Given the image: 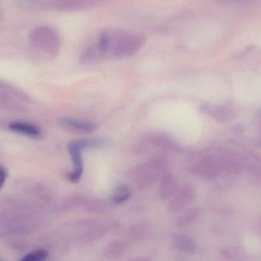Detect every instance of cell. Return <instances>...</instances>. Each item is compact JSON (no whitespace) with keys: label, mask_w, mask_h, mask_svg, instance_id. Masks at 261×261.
<instances>
[{"label":"cell","mask_w":261,"mask_h":261,"mask_svg":"<svg viewBox=\"0 0 261 261\" xmlns=\"http://www.w3.org/2000/svg\"><path fill=\"white\" fill-rule=\"evenodd\" d=\"M143 39L138 35L125 32H105L95 45L86 50L85 59L93 62L105 56L114 58L129 57L139 51Z\"/></svg>","instance_id":"1"},{"label":"cell","mask_w":261,"mask_h":261,"mask_svg":"<svg viewBox=\"0 0 261 261\" xmlns=\"http://www.w3.org/2000/svg\"><path fill=\"white\" fill-rule=\"evenodd\" d=\"M108 144V141L105 139H83L74 140L68 144V151L72 160L74 169L68 175V179L71 182H79L84 172L82 150L85 148L101 147Z\"/></svg>","instance_id":"2"},{"label":"cell","mask_w":261,"mask_h":261,"mask_svg":"<svg viewBox=\"0 0 261 261\" xmlns=\"http://www.w3.org/2000/svg\"><path fill=\"white\" fill-rule=\"evenodd\" d=\"M189 172L205 179L218 178L224 172L219 157L206 156L189 167Z\"/></svg>","instance_id":"3"},{"label":"cell","mask_w":261,"mask_h":261,"mask_svg":"<svg viewBox=\"0 0 261 261\" xmlns=\"http://www.w3.org/2000/svg\"><path fill=\"white\" fill-rule=\"evenodd\" d=\"M162 174L149 163L146 161L136 166L131 172V179L140 189H147L152 187Z\"/></svg>","instance_id":"4"},{"label":"cell","mask_w":261,"mask_h":261,"mask_svg":"<svg viewBox=\"0 0 261 261\" xmlns=\"http://www.w3.org/2000/svg\"><path fill=\"white\" fill-rule=\"evenodd\" d=\"M149 146H156L162 149L175 151V152H181L182 149L181 146L169 136L157 134H152L143 138L136 148V150L139 153L142 154Z\"/></svg>","instance_id":"5"},{"label":"cell","mask_w":261,"mask_h":261,"mask_svg":"<svg viewBox=\"0 0 261 261\" xmlns=\"http://www.w3.org/2000/svg\"><path fill=\"white\" fill-rule=\"evenodd\" d=\"M33 32L30 39L33 40V43L36 45V47H39L42 49L44 48L47 51H53V53L59 49V40L54 31H53L51 29L42 27V28L36 29Z\"/></svg>","instance_id":"6"},{"label":"cell","mask_w":261,"mask_h":261,"mask_svg":"<svg viewBox=\"0 0 261 261\" xmlns=\"http://www.w3.org/2000/svg\"><path fill=\"white\" fill-rule=\"evenodd\" d=\"M195 198V191L189 185L182 186L178 189L175 195L172 197L168 204V210L171 213H178L189 206Z\"/></svg>","instance_id":"7"},{"label":"cell","mask_w":261,"mask_h":261,"mask_svg":"<svg viewBox=\"0 0 261 261\" xmlns=\"http://www.w3.org/2000/svg\"><path fill=\"white\" fill-rule=\"evenodd\" d=\"M200 111L219 123H227L234 119L236 115L233 110L229 107L215 103H203L200 107Z\"/></svg>","instance_id":"8"},{"label":"cell","mask_w":261,"mask_h":261,"mask_svg":"<svg viewBox=\"0 0 261 261\" xmlns=\"http://www.w3.org/2000/svg\"><path fill=\"white\" fill-rule=\"evenodd\" d=\"M79 237L84 242H91L103 238L108 232V226L105 223L92 222L85 223L82 224Z\"/></svg>","instance_id":"9"},{"label":"cell","mask_w":261,"mask_h":261,"mask_svg":"<svg viewBox=\"0 0 261 261\" xmlns=\"http://www.w3.org/2000/svg\"><path fill=\"white\" fill-rule=\"evenodd\" d=\"M178 183L176 178L170 172H165L161 175L160 186H159V196L162 201L170 200L178 191Z\"/></svg>","instance_id":"10"},{"label":"cell","mask_w":261,"mask_h":261,"mask_svg":"<svg viewBox=\"0 0 261 261\" xmlns=\"http://www.w3.org/2000/svg\"><path fill=\"white\" fill-rule=\"evenodd\" d=\"M59 125L66 130L76 134H90L97 128V125L93 122L69 117L61 119Z\"/></svg>","instance_id":"11"},{"label":"cell","mask_w":261,"mask_h":261,"mask_svg":"<svg viewBox=\"0 0 261 261\" xmlns=\"http://www.w3.org/2000/svg\"><path fill=\"white\" fill-rule=\"evenodd\" d=\"M9 128L10 130L21 134V135L27 136L32 138H39L42 137V131L39 126L33 123H27V122L14 121L11 122L9 124Z\"/></svg>","instance_id":"12"},{"label":"cell","mask_w":261,"mask_h":261,"mask_svg":"<svg viewBox=\"0 0 261 261\" xmlns=\"http://www.w3.org/2000/svg\"><path fill=\"white\" fill-rule=\"evenodd\" d=\"M173 246L177 250L182 253H193L197 249V244L194 238L182 233L175 236Z\"/></svg>","instance_id":"13"},{"label":"cell","mask_w":261,"mask_h":261,"mask_svg":"<svg viewBox=\"0 0 261 261\" xmlns=\"http://www.w3.org/2000/svg\"><path fill=\"white\" fill-rule=\"evenodd\" d=\"M128 248L129 246L127 242L121 240H115L110 242L107 246L105 250V255L108 259H117L123 256L127 251Z\"/></svg>","instance_id":"14"},{"label":"cell","mask_w":261,"mask_h":261,"mask_svg":"<svg viewBox=\"0 0 261 261\" xmlns=\"http://www.w3.org/2000/svg\"><path fill=\"white\" fill-rule=\"evenodd\" d=\"M132 192L126 184H120L114 189L112 195V201L116 204L126 202L130 198Z\"/></svg>","instance_id":"15"},{"label":"cell","mask_w":261,"mask_h":261,"mask_svg":"<svg viewBox=\"0 0 261 261\" xmlns=\"http://www.w3.org/2000/svg\"><path fill=\"white\" fill-rule=\"evenodd\" d=\"M84 208L91 213H103L108 208V204L105 200L96 198V199H85L83 204Z\"/></svg>","instance_id":"16"},{"label":"cell","mask_w":261,"mask_h":261,"mask_svg":"<svg viewBox=\"0 0 261 261\" xmlns=\"http://www.w3.org/2000/svg\"><path fill=\"white\" fill-rule=\"evenodd\" d=\"M224 172L229 175H237L242 170V165L238 160L230 157H219Z\"/></svg>","instance_id":"17"},{"label":"cell","mask_w":261,"mask_h":261,"mask_svg":"<svg viewBox=\"0 0 261 261\" xmlns=\"http://www.w3.org/2000/svg\"><path fill=\"white\" fill-rule=\"evenodd\" d=\"M198 217H199V210L198 208L193 207V208L189 209L178 217L176 224L179 227L191 225L198 220Z\"/></svg>","instance_id":"18"},{"label":"cell","mask_w":261,"mask_h":261,"mask_svg":"<svg viewBox=\"0 0 261 261\" xmlns=\"http://www.w3.org/2000/svg\"><path fill=\"white\" fill-rule=\"evenodd\" d=\"M220 252L224 258L228 259H243L246 255L245 251L242 247H235V246L222 247Z\"/></svg>","instance_id":"19"},{"label":"cell","mask_w":261,"mask_h":261,"mask_svg":"<svg viewBox=\"0 0 261 261\" xmlns=\"http://www.w3.org/2000/svg\"><path fill=\"white\" fill-rule=\"evenodd\" d=\"M85 198L82 195H71L68 197L66 200L63 201L61 207L64 208V210H69V209H74L79 207V205H83L85 202Z\"/></svg>","instance_id":"20"},{"label":"cell","mask_w":261,"mask_h":261,"mask_svg":"<svg viewBox=\"0 0 261 261\" xmlns=\"http://www.w3.org/2000/svg\"><path fill=\"white\" fill-rule=\"evenodd\" d=\"M48 253L45 250H33L30 253L25 254L23 257L22 258V261H43L48 258Z\"/></svg>","instance_id":"21"},{"label":"cell","mask_w":261,"mask_h":261,"mask_svg":"<svg viewBox=\"0 0 261 261\" xmlns=\"http://www.w3.org/2000/svg\"><path fill=\"white\" fill-rule=\"evenodd\" d=\"M148 227L146 226L140 224V225L136 226L132 230L133 236L137 238V237L145 236L148 232Z\"/></svg>","instance_id":"22"},{"label":"cell","mask_w":261,"mask_h":261,"mask_svg":"<svg viewBox=\"0 0 261 261\" xmlns=\"http://www.w3.org/2000/svg\"><path fill=\"white\" fill-rule=\"evenodd\" d=\"M7 175H8V172H7V169L3 166H1V168H0V177H1L0 178V187L2 188L5 184Z\"/></svg>","instance_id":"23"},{"label":"cell","mask_w":261,"mask_h":261,"mask_svg":"<svg viewBox=\"0 0 261 261\" xmlns=\"http://www.w3.org/2000/svg\"><path fill=\"white\" fill-rule=\"evenodd\" d=\"M231 130L233 134H241L245 131V127H244V126H243L242 124L238 123V124H235L234 126H233Z\"/></svg>","instance_id":"24"},{"label":"cell","mask_w":261,"mask_h":261,"mask_svg":"<svg viewBox=\"0 0 261 261\" xmlns=\"http://www.w3.org/2000/svg\"><path fill=\"white\" fill-rule=\"evenodd\" d=\"M233 1H245V0H233Z\"/></svg>","instance_id":"25"},{"label":"cell","mask_w":261,"mask_h":261,"mask_svg":"<svg viewBox=\"0 0 261 261\" xmlns=\"http://www.w3.org/2000/svg\"><path fill=\"white\" fill-rule=\"evenodd\" d=\"M259 122H260V125H261V117H260V119H259Z\"/></svg>","instance_id":"26"}]
</instances>
